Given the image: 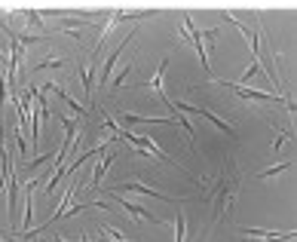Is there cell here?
Masks as SVG:
<instances>
[{"label": "cell", "mask_w": 297, "mask_h": 242, "mask_svg": "<svg viewBox=\"0 0 297 242\" xmlns=\"http://www.w3.org/2000/svg\"><path fill=\"white\" fill-rule=\"evenodd\" d=\"M202 187L208 190V202H212V218L221 221L233 212L236 196H239V187H242V175H239V166L233 160H227L224 169L218 172L215 178H205Z\"/></svg>", "instance_id": "1"}, {"label": "cell", "mask_w": 297, "mask_h": 242, "mask_svg": "<svg viewBox=\"0 0 297 242\" xmlns=\"http://www.w3.org/2000/svg\"><path fill=\"white\" fill-rule=\"evenodd\" d=\"M221 86L227 89H233L239 98H254V101H282L279 95H270V92H260V89H245L242 83H233V80H221Z\"/></svg>", "instance_id": "2"}, {"label": "cell", "mask_w": 297, "mask_h": 242, "mask_svg": "<svg viewBox=\"0 0 297 242\" xmlns=\"http://www.w3.org/2000/svg\"><path fill=\"white\" fill-rule=\"evenodd\" d=\"M123 193H141V196H153V199H163V202L181 199V196H166V193H160V190H153V187H147V184H141V181H129V184H123Z\"/></svg>", "instance_id": "3"}, {"label": "cell", "mask_w": 297, "mask_h": 242, "mask_svg": "<svg viewBox=\"0 0 297 242\" xmlns=\"http://www.w3.org/2000/svg\"><path fill=\"white\" fill-rule=\"evenodd\" d=\"M108 196H114V193H108ZM114 199H117V202H119V205H123V209H126V212H129L132 218H135V224H141V221H150V224H163L160 218H153L150 212L138 209V205H132V202H129V199H123V196H114Z\"/></svg>", "instance_id": "4"}, {"label": "cell", "mask_w": 297, "mask_h": 242, "mask_svg": "<svg viewBox=\"0 0 297 242\" xmlns=\"http://www.w3.org/2000/svg\"><path fill=\"white\" fill-rule=\"evenodd\" d=\"M166 67H169V61H160V67H156V74L144 83L147 89H153L156 92V101H163L166 98V89H163V77H166Z\"/></svg>", "instance_id": "5"}, {"label": "cell", "mask_w": 297, "mask_h": 242, "mask_svg": "<svg viewBox=\"0 0 297 242\" xmlns=\"http://www.w3.org/2000/svg\"><path fill=\"white\" fill-rule=\"evenodd\" d=\"M242 236H248V239H294L297 233L294 230H285V233H279V230H242Z\"/></svg>", "instance_id": "6"}, {"label": "cell", "mask_w": 297, "mask_h": 242, "mask_svg": "<svg viewBox=\"0 0 297 242\" xmlns=\"http://www.w3.org/2000/svg\"><path fill=\"white\" fill-rule=\"evenodd\" d=\"M101 153H104V157H101V163L95 166V187L101 184V178H104V172H108V169H111V163H114V153H108V147H104Z\"/></svg>", "instance_id": "7"}, {"label": "cell", "mask_w": 297, "mask_h": 242, "mask_svg": "<svg viewBox=\"0 0 297 242\" xmlns=\"http://www.w3.org/2000/svg\"><path fill=\"white\" fill-rule=\"evenodd\" d=\"M98 233H101V236H108V239H117V242H123V230H114V227H101Z\"/></svg>", "instance_id": "8"}, {"label": "cell", "mask_w": 297, "mask_h": 242, "mask_svg": "<svg viewBox=\"0 0 297 242\" xmlns=\"http://www.w3.org/2000/svg\"><path fill=\"white\" fill-rule=\"evenodd\" d=\"M175 224H178V230H175V239H184V215L175 218Z\"/></svg>", "instance_id": "9"}]
</instances>
